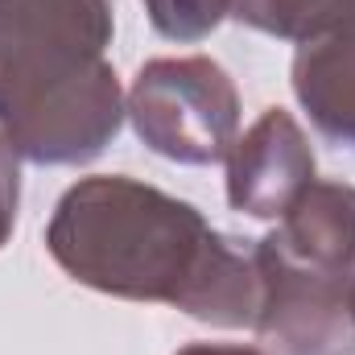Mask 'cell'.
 Segmentation results:
<instances>
[{"label": "cell", "instance_id": "cell-1", "mask_svg": "<svg viewBox=\"0 0 355 355\" xmlns=\"http://www.w3.org/2000/svg\"><path fill=\"white\" fill-rule=\"evenodd\" d=\"M46 252L71 281L124 302H162L186 318L240 331L261 310V268L198 207L128 174H91L62 190Z\"/></svg>", "mask_w": 355, "mask_h": 355}, {"label": "cell", "instance_id": "cell-8", "mask_svg": "<svg viewBox=\"0 0 355 355\" xmlns=\"http://www.w3.org/2000/svg\"><path fill=\"white\" fill-rule=\"evenodd\" d=\"M232 21L277 42L306 46L355 21V0H232Z\"/></svg>", "mask_w": 355, "mask_h": 355}, {"label": "cell", "instance_id": "cell-9", "mask_svg": "<svg viewBox=\"0 0 355 355\" xmlns=\"http://www.w3.org/2000/svg\"><path fill=\"white\" fill-rule=\"evenodd\" d=\"M232 0H145L149 25L170 42H202L227 21Z\"/></svg>", "mask_w": 355, "mask_h": 355}, {"label": "cell", "instance_id": "cell-5", "mask_svg": "<svg viewBox=\"0 0 355 355\" xmlns=\"http://www.w3.org/2000/svg\"><path fill=\"white\" fill-rule=\"evenodd\" d=\"M227 202L248 219H281L293 198L318 178L310 137L285 107H265L227 149Z\"/></svg>", "mask_w": 355, "mask_h": 355}, {"label": "cell", "instance_id": "cell-2", "mask_svg": "<svg viewBox=\"0 0 355 355\" xmlns=\"http://www.w3.org/2000/svg\"><path fill=\"white\" fill-rule=\"evenodd\" d=\"M116 0H0V132L33 166H87L124 128Z\"/></svg>", "mask_w": 355, "mask_h": 355}, {"label": "cell", "instance_id": "cell-11", "mask_svg": "<svg viewBox=\"0 0 355 355\" xmlns=\"http://www.w3.org/2000/svg\"><path fill=\"white\" fill-rule=\"evenodd\" d=\"M174 355H265L252 343H186Z\"/></svg>", "mask_w": 355, "mask_h": 355}, {"label": "cell", "instance_id": "cell-7", "mask_svg": "<svg viewBox=\"0 0 355 355\" xmlns=\"http://www.w3.org/2000/svg\"><path fill=\"white\" fill-rule=\"evenodd\" d=\"M289 87L318 137L355 153V21L297 46Z\"/></svg>", "mask_w": 355, "mask_h": 355}, {"label": "cell", "instance_id": "cell-10", "mask_svg": "<svg viewBox=\"0 0 355 355\" xmlns=\"http://www.w3.org/2000/svg\"><path fill=\"white\" fill-rule=\"evenodd\" d=\"M17 207H21V153L0 132V248L12 240Z\"/></svg>", "mask_w": 355, "mask_h": 355}, {"label": "cell", "instance_id": "cell-6", "mask_svg": "<svg viewBox=\"0 0 355 355\" xmlns=\"http://www.w3.org/2000/svg\"><path fill=\"white\" fill-rule=\"evenodd\" d=\"M265 240L297 265L355 272V186L314 178Z\"/></svg>", "mask_w": 355, "mask_h": 355}, {"label": "cell", "instance_id": "cell-3", "mask_svg": "<svg viewBox=\"0 0 355 355\" xmlns=\"http://www.w3.org/2000/svg\"><path fill=\"white\" fill-rule=\"evenodd\" d=\"M141 145L178 166H215L240 137L236 79L207 54L149 58L124 95Z\"/></svg>", "mask_w": 355, "mask_h": 355}, {"label": "cell", "instance_id": "cell-4", "mask_svg": "<svg viewBox=\"0 0 355 355\" xmlns=\"http://www.w3.org/2000/svg\"><path fill=\"white\" fill-rule=\"evenodd\" d=\"M261 310L252 318L265 355H355V272L297 265L265 236L252 244Z\"/></svg>", "mask_w": 355, "mask_h": 355}]
</instances>
